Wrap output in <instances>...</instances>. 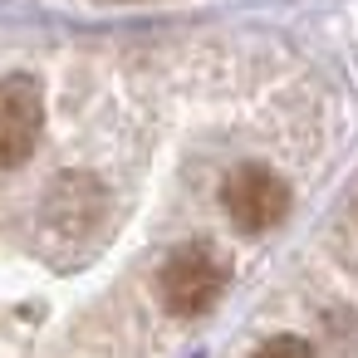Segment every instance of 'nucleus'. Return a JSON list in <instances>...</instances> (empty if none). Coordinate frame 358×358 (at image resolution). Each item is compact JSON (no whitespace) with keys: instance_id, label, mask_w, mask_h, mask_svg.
I'll use <instances>...</instances> for the list:
<instances>
[{"instance_id":"nucleus-4","label":"nucleus","mask_w":358,"mask_h":358,"mask_svg":"<svg viewBox=\"0 0 358 358\" xmlns=\"http://www.w3.org/2000/svg\"><path fill=\"white\" fill-rule=\"evenodd\" d=\"M255 358H314V348H309L299 334H280V338L260 343V348H255Z\"/></svg>"},{"instance_id":"nucleus-2","label":"nucleus","mask_w":358,"mask_h":358,"mask_svg":"<svg viewBox=\"0 0 358 358\" xmlns=\"http://www.w3.org/2000/svg\"><path fill=\"white\" fill-rule=\"evenodd\" d=\"M221 206H226V216H231L245 236H260V231H270V226L285 221V211H289V187H285L280 172H270V167H260V162H245V167H236V172L226 177Z\"/></svg>"},{"instance_id":"nucleus-3","label":"nucleus","mask_w":358,"mask_h":358,"mask_svg":"<svg viewBox=\"0 0 358 358\" xmlns=\"http://www.w3.org/2000/svg\"><path fill=\"white\" fill-rule=\"evenodd\" d=\"M45 133V89L30 74L0 79V172L20 167Z\"/></svg>"},{"instance_id":"nucleus-1","label":"nucleus","mask_w":358,"mask_h":358,"mask_svg":"<svg viewBox=\"0 0 358 358\" xmlns=\"http://www.w3.org/2000/svg\"><path fill=\"white\" fill-rule=\"evenodd\" d=\"M226 260L211 250V245H182L167 255L162 275H157V289H162V304L167 314L177 319H192V314H206L221 289H226Z\"/></svg>"}]
</instances>
